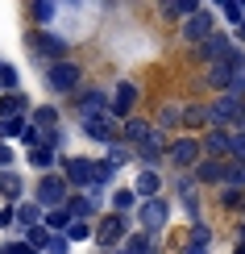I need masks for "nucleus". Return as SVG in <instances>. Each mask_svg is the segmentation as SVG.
Returning a JSON list of instances; mask_svg holds the SVG:
<instances>
[{"label": "nucleus", "mask_w": 245, "mask_h": 254, "mask_svg": "<svg viewBox=\"0 0 245 254\" xmlns=\"http://www.w3.org/2000/svg\"><path fill=\"white\" fill-rule=\"evenodd\" d=\"M179 113H183V104H175V100H170V104H162V109H158L154 113V129H162L166 137H170V129H179Z\"/></svg>", "instance_id": "obj_28"}, {"label": "nucleus", "mask_w": 245, "mask_h": 254, "mask_svg": "<svg viewBox=\"0 0 245 254\" xmlns=\"http://www.w3.org/2000/svg\"><path fill=\"white\" fill-rule=\"evenodd\" d=\"M199 150H204V158H229V129H204Z\"/></svg>", "instance_id": "obj_22"}, {"label": "nucleus", "mask_w": 245, "mask_h": 254, "mask_svg": "<svg viewBox=\"0 0 245 254\" xmlns=\"http://www.w3.org/2000/svg\"><path fill=\"white\" fill-rule=\"evenodd\" d=\"M25 117H8V121H0V142L4 146H13V142H21V133H25Z\"/></svg>", "instance_id": "obj_34"}, {"label": "nucleus", "mask_w": 245, "mask_h": 254, "mask_svg": "<svg viewBox=\"0 0 245 254\" xmlns=\"http://www.w3.org/2000/svg\"><path fill=\"white\" fill-rule=\"evenodd\" d=\"M34 204L42 208V213H50V208H62L71 200V188H67V179H62L58 171H50V175H38V184H34Z\"/></svg>", "instance_id": "obj_10"}, {"label": "nucleus", "mask_w": 245, "mask_h": 254, "mask_svg": "<svg viewBox=\"0 0 245 254\" xmlns=\"http://www.w3.org/2000/svg\"><path fill=\"white\" fill-rule=\"evenodd\" d=\"M142 204V200L133 196V188L129 184H121V188H112L108 192V213H121V217H133V208Z\"/></svg>", "instance_id": "obj_24"}, {"label": "nucleus", "mask_w": 245, "mask_h": 254, "mask_svg": "<svg viewBox=\"0 0 245 254\" xmlns=\"http://www.w3.org/2000/svg\"><path fill=\"white\" fill-rule=\"evenodd\" d=\"M112 254H129V250H112Z\"/></svg>", "instance_id": "obj_47"}, {"label": "nucleus", "mask_w": 245, "mask_h": 254, "mask_svg": "<svg viewBox=\"0 0 245 254\" xmlns=\"http://www.w3.org/2000/svg\"><path fill=\"white\" fill-rule=\"evenodd\" d=\"M92 229H96V221H71V225L62 229V238H67L71 246H88V242H92Z\"/></svg>", "instance_id": "obj_30"}, {"label": "nucleus", "mask_w": 245, "mask_h": 254, "mask_svg": "<svg viewBox=\"0 0 245 254\" xmlns=\"http://www.w3.org/2000/svg\"><path fill=\"white\" fill-rule=\"evenodd\" d=\"M179 129L183 133H204L208 129V100H187L183 113H179Z\"/></svg>", "instance_id": "obj_17"}, {"label": "nucleus", "mask_w": 245, "mask_h": 254, "mask_svg": "<svg viewBox=\"0 0 245 254\" xmlns=\"http://www.w3.org/2000/svg\"><path fill=\"white\" fill-rule=\"evenodd\" d=\"M21 146H25V150H34V146H42V129H34V125H25V133H21Z\"/></svg>", "instance_id": "obj_41"}, {"label": "nucleus", "mask_w": 245, "mask_h": 254, "mask_svg": "<svg viewBox=\"0 0 245 254\" xmlns=\"http://www.w3.org/2000/svg\"><path fill=\"white\" fill-rule=\"evenodd\" d=\"M241 204H245V192H241V188H216V208H220V213L241 217Z\"/></svg>", "instance_id": "obj_29"}, {"label": "nucleus", "mask_w": 245, "mask_h": 254, "mask_svg": "<svg viewBox=\"0 0 245 254\" xmlns=\"http://www.w3.org/2000/svg\"><path fill=\"white\" fill-rule=\"evenodd\" d=\"M29 125H34V129H42V133H50V129H58L62 125V109L54 100H42V104H34V109H29V117H25Z\"/></svg>", "instance_id": "obj_18"}, {"label": "nucleus", "mask_w": 245, "mask_h": 254, "mask_svg": "<svg viewBox=\"0 0 245 254\" xmlns=\"http://www.w3.org/2000/svg\"><path fill=\"white\" fill-rule=\"evenodd\" d=\"M4 92H21V71L13 67V63L0 67V96H4Z\"/></svg>", "instance_id": "obj_37"}, {"label": "nucleus", "mask_w": 245, "mask_h": 254, "mask_svg": "<svg viewBox=\"0 0 245 254\" xmlns=\"http://www.w3.org/2000/svg\"><path fill=\"white\" fill-rule=\"evenodd\" d=\"M241 113H245V100L229 96V92H220V96L208 100V129H237L241 125Z\"/></svg>", "instance_id": "obj_9"}, {"label": "nucleus", "mask_w": 245, "mask_h": 254, "mask_svg": "<svg viewBox=\"0 0 245 254\" xmlns=\"http://www.w3.org/2000/svg\"><path fill=\"white\" fill-rule=\"evenodd\" d=\"M137 104H142V83H137V79H116L108 88V117L116 125L137 117Z\"/></svg>", "instance_id": "obj_6"}, {"label": "nucleus", "mask_w": 245, "mask_h": 254, "mask_svg": "<svg viewBox=\"0 0 245 254\" xmlns=\"http://www.w3.org/2000/svg\"><path fill=\"white\" fill-rule=\"evenodd\" d=\"M0 254H38V250L25 246L21 238H8V242H0Z\"/></svg>", "instance_id": "obj_39"}, {"label": "nucleus", "mask_w": 245, "mask_h": 254, "mask_svg": "<svg viewBox=\"0 0 245 254\" xmlns=\"http://www.w3.org/2000/svg\"><path fill=\"white\" fill-rule=\"evenodd\" d=\"M233 46H237V42H233V34H229V29H216V34H212L208 42L191 46V63H196V67H212V63H220Z\"/></svg>", "instance_id": "obj_12"}, {"label": "nucleus", "mask_w": 245, "mask_h": 254, "mask_svg": "<svg viewBox=\"0 0 245 254\" xmlns=\"http://www.w3.org/2000/svg\"><path fill=\"white\" fill-rule=\"evenodd\" d=\"M67 104H71V113H75L79 121L104 117V113H108V88H100V83H83V88H79Z\"/></svg>", "instance_id": "obj_11"}, {"label": "nucleus", "mask_w": 245, "mask_h": 254, "mask_svg": "<svg viewBox=\"0 0 245 254\" xmlns=\"http://www.w3.org/2000/svg\"><path fill=\"white\" fill-rule=\"evenodd\" d=\"M42 254H71V242L62 238V234H50V242H46V250Z\"/></svg>", "instance_id": "obj_40"}, {"label": "nucleus", "mask_w": 245, "mask_h": 254, "mask_svg": "<svg viewBox=\"0 0 245 254\" xmlns=\"http://www.w3.org/2000/svg\"><path fill=\"white\" fill-rule=\"evenodd\" d=\"M229 34H233V42H237V46H245V21H241L237 29H229Z\"/></svg>", "instance_id": "obj_44"}, {"label": "nucleus", "mask_w": 245, "mask_h": 254, "mask_svg": "<svg viewBox=\"0 0 245 254\" xmlns=\"http://www.w3.org/2000/svg\"><path fill=\"white\" fill-rule=\"evenodd\" d=\"M179 208H183L187 225H196V221H204V192H199V196H183V200H179Z\"/></svg>", "instance_id": "obj_35"}, {"label": "nucleus", "mask_w": 245, "mask_h": 254, "mask_svg": "<svg viewBox=\"0 0 245 254\" xmlns=\"http://www.w3.org/2000/svg\"><path fill=\"white\" fill-rule=\"evenodd\" d=\"M199 4H204V0H170V4H158V17H162V21H179V25H183L187 17L199 13Z\"/></svg>", "instance_id": "obj_23"}, {"label": "nucleus", "mask_w": 245, "mask_h": 254, "mask_svg": "<svg viewBox=\"0 0 245 254\" xmlns=\"http://www.w3.org/2000/svg\"><path fill=\"white\" fill-rule=\"evenodd\" d=\"M129 234H133V217L100 213L96 217V229H92V250H121Z\"/></svg>", "instance_id": "obj_4"}, {"label": "nucleus", "mask_w": 245, "mask_h": 254, "mask_svg": "<svg viewBox=\"0 0 245 254\" xmlns=\"http://www.w3.org/2000/svg\"><path fill=\"white\" fill-rule=\"evenodd\" d=\"M179 254H212V250H199V246H179Z\"/></svg>", "instance_id": "obj_45"}, {"label": "nucleus", "mask_w": 245, "mask_h": 254, "mask_svg": "<svg viewBox=\"0 0 245 254\" xmlns=\"http://www.w3.org/2000/svg\"><path fill=\"white\" fill-rule=\"evenodd\" d=\"M150 117H142V113H137V117H129V121H121V142L129 146V150H137V146L146 142V137H150Z\"/></svg>", "instance_id": "obj_19"}, {"label": "nucleus", "mask_w": 245, "mask_h": 254, "mask_svg": "<svg viewBox=\"0 0 245 254\" xmlns=\"http://www.w3.org/2000/svg\"><path fill=\"white\" fill-rule=\"evenodd\" d=\"M4 63H8V59H0V67H4Z\"/></svg>", "instance_id": "obj_48"}, {"label": "nucleus", "mask_w": 245, "mask_h": 254, "mask_svg": "<svg viewBox=\"0 0 245 254\" xmlns=\"http://www.w3.org/2000/svg\"><path fill=\"white\" fill-rule=\"evenodd\" d=\"M58 175L71 192H88L96 184V158L92 154H58Z\"/></svg>", "instance_id": "obj_7"}, {"label": "nucleus", "mask_w": 245, "mask_h": 254, "mask_svg": "<svg viewBox=\"0 0 245 254\" xmlns=\"http://www.w3.org/2000/svg\"><path fill=\"white\" fill-rule=\"evenodd\" d=\"M170 192H175V200H183V196H199V184L191 179V171H183V175L170 179Z\"/></svg>", "instance_id": "obj_36"}, {"label": "nucleus", "mask_w": 245, "mask_h": 254, "mask_svg": "<svg viewBox=\"0 0 245 254\" xmlns=\"http://www.w3.org/2000/svg\"><path fill=\"white\" fill-rule=\"evenodd\" d=\"M229 254H245V246H233V250H229Z\"/></svg>", "instance_id": "obj_46"}, {"label": "nucleus", "mask_w": 245, "mask_h": 254, "mask_svg": "<svg viewBox=\"0 0 245 254\" xmlns=\"http://www.w3.org/2000/svg\"><path fill=\"white\" fill-rule=\"evenodd\" d=\"M42 225H46V234H62V229L71 225L67 204H62V208H50V213H42Z\"/></svg>", "instance_id": "obj_33"}, {"label": "nucleus", "mask_w": 245, "mask_h": 254, "mask_svg": "<svg viewBox=\"0 0 245 254\" xmlns=\"http://www.w3.org/2000/svg\"><path fill=\"white\" fill-rule=\"evenodd\" d=\"M216 29H220L216 8H212V4H199V13H196V17H187L183 25H179V42L191 50V46H199V42H208Z\"/></svg>", "instance_id": "obj_8"}, {"label": "nucleus", "mask_w": 245, "mask_h": 254, "mask_svg": "<svg viewBox=\"0 0 245 254\" xmlns=\"http://www.w3.org/2000/svg\"><path fill=\"white\" fill-rule=\"evenodd\" d=\"M241 217H245V204H241Z\"/></svg>", "instance_id": "obj_49"}, {"label": "nucleus", "mask_w": 245, "mask_h": 254, "mask_svg": "<svg viewBox=\"0 0 245 254\" xmlns=\"http://www.w3.org/2000/svg\"><path fill=\"white\" fill-rule=\"evenodd\" d=\"M133 196L137 200H154V196H166V175L162 171H142L137 167V175H133Z\"/></svg>", "instance_id": "obj_15"}, {"label": "nucleus", "mask_w": 245, "mask_h": 254, "mask_svg": "<svg viewBox=\"0 0 245 254\" xmlns=\"http://www.w3.org/2000/svg\"><path fill=\"white\" fill-rule=\"evenodd\" d=\"M0 229L4 234H17V208L13 204H0Z\"/></svg>", "instance_id": "obj_38"}, {"label": "nucleus", "mask_w": 245, "mask_h": 254, "mask_svg": "<svg viewBox=\"0 0 245 254\" xmlns=\"http://www.w3.org/2000/svg\"><path fill=\"white\" fill-rule=\"evenodd\" d=\"M121 250H129V254H162V238H150V234H142V229H133Z\"/></svg>", "instance_id": "obj_27"}, {"label": "nucleus", "mask_w": 245, "mask_h": 254, "mask_svg": "<svg viewBox=\"0 0 245 254\" xmlns=\"http://www.w3.org/2000/svg\"><path fill=\"white\" fill-rule=\"evenodd\" d=\"M25 50L34 55V63L50 67V63L71 59V38L58 34V29H29V34H25Z\"/></svg>", "instance_id": "obj_3"}, {"label": "nucleus", "mask_w": 245, "mask_h": 254, "mask_svg": "<svg viewBox=\"0 0 245 254\" xmlns=\"http://www.w3.org/2000/svg\"><path fill=\"white\" fill-rule=\"evenodd\" d=\"M183 246L212 250V246H216V229H212L208 221H196V225H187V234H183Z\"/></svg>", "instance_id": "obj_25"}, {"label": "nucleus", "mask_w": 245, "mask_h": 254, "mask_svg": "<svg viewBox=\"0 0 245 254\" xmlns=\"http://www.w3.org/2000/svg\"><path fill=\"white\" fill-rule=\"evenodd\" d=\"M29 21H34V29H54V21L62 17V4H54V0H38V4L25 8Z\"/></svg>", "instance_id": "obj_20"}, {"label": "nucleus", "mask_w": 245, "mask_h": 254, "mask_svg": "<svg viewBox=\"0 0 245 254\" xmlns=\"http://www.w3.org/2000/svg\"><path fill=\"white\" fill-rule=\"evenodd\" d=\"M13 163H17V150H13V146H4V142H0V171H8Z\"/></svg>", "instance_id": "obj_42"}, {"label": "nucleus", "mask_w": 245, "mask_h": 254, "mask_svg": "<svg viewBox=\"0 0 245 254\" xmlns=\"http://www.w3.org/2000/svg\"><path fill=\"white\" fill-rule=\"evenodd\" d=\"M17 208V229H29V225H42V208L34 204V200H21V204H13Z\"/></svg>", "instance_id": "obj_32"}, {"label": "nucleus", "mask_w": 245, "mask_h": 254, "mask_svg": "<svg viewBox=\"0 0 245 254\" xmlns=\"http://www.w3.org/2000/svg\"><path fill=\"white\" fill-rule=\"evenodd\" d=\"M104 163H108L112 171H121V167H129V163H133V150H129L125 142H112L108 150H104Z\"/></svg>", "instance_id": "obj_31"}, {"label": "nucleus", "mask_w": 245, "mask_h": 254, "mask_svg": "<svg viewBox=\"0 0 245 254\" xmlns=\"http://www.w3.org/2000/svg\"><path fill=\"white\" fill-rule=\"evenodd\" d=\"M191 179L199 184V192H216L220 184H225V158H199L196 163V171H191Z\"/></svg>", "instance_id": "obj_14"}, {"label": "nucleus", "mask_w": 245, "mask_h": 254, "mask_svg": "<svg viewBox=\"0 0 245 254\" xmlns=\"http://www.w3.org/2000/svg\"><path fill=\"white\" fill-rule=\"evenodd\" d=\"M199 158H204V150H199V137L196 133H170V142H166V167L175 175L196 171Z\"/></svg>", "instance_id": "obj_5"}, {"label": "nucleus", "mask_w": 245, "mask_h": 254, "mask_svg": "<svg viewBox=\"0 0 245 254\" xmlns=\"http://www.w3.org/2000/svg\"><path fill=\"white\" fill-rule=\"evenodd\" d=\"M25 163L34 167L38 175H50V171H58V154L50 150V146H34V150H25Z\"/></svg>", "instance_id": "obj_26"}, {"label": "nucleus", "mask_w": 245, "mask_h": 254, "mask_svg": "<svg viewBox=\"0 0 245 254\" xmlns=\"http://www.w3.org/2000/svg\"><path fill=\"white\" fill-rule=\"evenodd\" d=\"M21 200H29L25 175H21L17 167H8V171H0V204H21Z\"/></svg>", "instance_id": "obj_16"}, {"label": "nucleus", "mask_w": 245, "mask_h": 254, "mask_svg": "<svg viewBox=\"0 0 245 254\" xmlns=\"http://www.w3.org/2000/svg\"><path fill=\"white\" fill-rule=\"evenodd\" d=\"M42 83H46L50 96H75V92L88 83V71H83L79 59H62V63H50V67H42Z\"/></svg>", "instance_id": "obj_1"}, {"label": "nucleus", "mask_w": 245, "mask_h": 254, "mask_svg": "<svg viewBox=\"0 0 245 254\" xmlns=\"http://www.w3.org/2000/svg\"><path fill=\"white\" fill-rule=\"evenodd\" d=\"M79 133L88 137L92 146H104V150H108L112 142H121V125H116L108 113H104V117H88V121H79Z\"/></svg>", "instance_id": "obj_13"}, {"label": "nucleus", "mask_w": 245, "mask_h": 254, "mask_svg": "<svg viewBox=\"0 0 245 254\" xmlns=\"http://www.w3.org/2000/svg\"><path fill=\"white\" fill-rule=\"evenodd\" d=\"M29 109H34L29 92H4V96H0V121H8V117H29Z\"/></svg>", "instance_id": "obj_21"}, {"label": "nucleus", "mask_w": 245, "mask_h": 254, "mask_svg": "<svg viewBox=\"0 0 245 254\" xmlns=\"http://www.w3.org/2000/svg\"><path fill=\"white\" fill-rule=\"evenodd\" d=\"M229 229H233V246H245V217H237Z\"/></svg>", "instance_id": "obj_43"}, {"label": "nucleus", "mask_w": 245, "mask_h": 254, "mask_svg": "<svg viewBox=\"0 0 245 254\" xmlns=\"http://www.w3.org/2000/svg\"><path fill=\"white\" fill-rule=\"evenodd\" d=\"M170 217H175V200L170 196L142 200V204L133 208V229H142V234H150V238H166Z\"/></svg>", "instance_id": "obj_2"}]
</instances>
